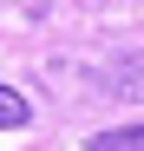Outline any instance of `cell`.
I'll return each instance as SVG.
<instances>
[{
    "instance_id": "6da1fadb",
    "label": "cell",
    "mask_w": 144,
    "mask_h": 151,
    "mask_svg": "<svg viewBox=\"0 0 144 151\" xmlns=\"http://www.w3.org/2000/svg\"><path fill=\"white\" fill-rule=\"evenodd\" d=\"M98 86H105L111 99H144V53H125V59H111V66L98 72Z\"/></svg>"
},
{
    "instance_id": "7a4b0ae2",
    "label": "cell",
    "mask_w": 144,
    "mask_h": 151,
    "mask_svg": "<svg viewBox=\"0 0 144 151\" xmlns=\"http://www.w3.org/2000/svg\"><path fill=\"white\" fill-rule=\"evenodd\" d=\"M85 151H144V118H138V125H118V132L85 138Z\"/></svg>"
},
{
    "instance_id": "3957f363",
    "label": "cell",
    "mask_w": 144,
    "mask_h": 151,
    "mask_svg": "<svg viewBox=\"0 0 144 151\" xmlns=\"http://www.w3.org/2000/svg\"><path fill=\"white\" fill-rule=\"evenodd\" d=\"M26 118H33V105H26V99H20L13 86H0V132H20Z\"/></svg>"
}]
</instances>
